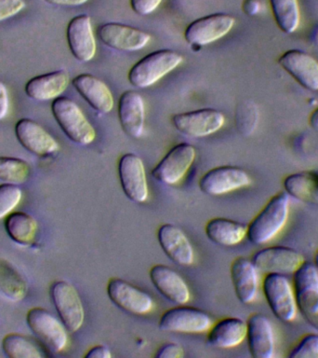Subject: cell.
I'll return each mask as SVG.
<instances>
[{
    "label": "cell",
    "instance_id": "obj_39",
    "mask_svg": "<svg viewBox=\"0 0 318 358\" xmlns=\"http://www.w3.org/2000/svg\"><path fill=\"white\" fill-rule=\"evenodd\" d=\"M184 357L183 347L177 343H166L156 351V358H181Z\"/></svg>",
    "mask_w": 318,
    "mask_h": 358
},
{
    "label": "cell",
    "instance_id": "obj_29",
    "mask_svg": "<svg viewBox=\"0 0 318 358\" xmlns=\"http://www.w3.org/2000/svg\"><path fill=\"white\" fill-rule=\"evenodd\" d=\"M283 186L289 197L318 206V173H292L284 179Z\"/></svg>",
    "mask_w": 318,
    "mask_h": 358
},
{
    "label": "cell",
    "instance_id": "obj_27",
    "mask_svg": "<svg viewBox=\"0 0 318 358\" xmlns=\"http://www.w3.org/2000/svg\"><path fill=\"white\" fill-rule=\"evenodd\" d=\"M247 338V322L238 317L220 319L212 324L206 336L209 345L230 349L240 345Z\"/></svg>",
    "mask_w": 318,
    "mask_h": 358
},
{
    "label": "cell",
    "instance_id": "obj_30",
    "mask_svg": "<svg viewBox=\"0 0 318 358\" xmlns=\"http://www.w3.org/2000/svg\"><path fill=\"white\" fill-rule=\"evenodd\" d=\"M28 292L27 282L8 260L0 257V293L11 301H20Z\"/></svg>",
    "mask_w": 318,
    "mask_h": 358
},
{
    "label": "cell",
    "instance_id": "obj_3",
    "mask_svg": "<svg viewBox=\"0 0 318 358\" xmlns=\"http://www.w3.org/2000/svg\"><path fill=\"white\" fill-rule=\"evenodd\" d=\"M52 111L61 131L72 142L86 145L94 141L96 131L74 101L57 97L53 100Z\"/></svg>",
    "mask_w": 318,
    "mask_h": 358
},
{
    "label": "cell",
    "instance_id": "obj_25",
    "mask_svg": "<svg viewBox=\"0 0 318 358\" xmlns=\"http://www.w3.org/2000/svg\"><path fill=\"white\" fill-rule=\"evenodd\" d=\"M73 86L99 113H109L114 108L113 94L103 80L91 74H80L72 80Z\"/></svg>",
    "mask_w": 318,
    "mask_h": 358
},
{
    "label": "cell",
    "instance_id": "obj_18",
    "mask_svg": "<svg viewBox=\"0 0 318 358\" xmlns=\"http://www.w3.org/2000/svg\"><path fill=\"white\" fill-rule=\"evenodd\" d=\"M282 69L303 88L318 91V62L301 50H289L278 58Z\"/></svg>",
    "mask_w": 318,
    "mask_h": 358
},
{
    "label": "cell",
    "instance_id": "obj_6",
    "mask_svg": "<svg viewBox=\"0 0 318 358\" xmlns=\"http://www.w3.org/2000/svg\"><path fill=\"white\" fill-rule=\"evenodd\" d=\"M28 327L36 337L43 344L45 348L53 352H63L68 343L67 329L63 322L43 308H32L26 315Z\"/></svg>",
    "mask_w": 318,
    "mask_h": 358
},
{
    "label": "cell",
    "instance_id": "obj_33",
    "mask_svg": "<svg viewBox=\"0 0 318 358\" xmlns=\"http://www.w3.org/2000/svg\"><path fill=\"white\" fill-rule=\"evenodd\" d=\"M2 350L10 358H41L43 357L36 344L21 334L10 333L2 340Z\"/></svg>",
    "mask_w": 318,
    "mask_h": 358
},
{
    "label": "cell",
    "instance_id": "obj_7",
    "mask_svg": "<svg viewBox=\"0 0 318 358\" xmlns=\"http://www.w3.org/2000/svg\"><path fill=\"white\" fill-rule=\"evenodd\" d=\"M50 296L67 331H77L85 320V310L74 285L63 280L56 281L50 287Z\"/></svg>",
    "mask_w": 318,
    "mask_h": 358
},
{
    "label": "cell",
    "instance_id": "obj_11",
    "mask_svg": "<svg viewBox=\"0 0 318 358\" xmlns=\"http://www.w3.org/2000/svg\"><path fill=\"white\" fill-rule=\"evenodd\" d=\"M252 262L264 273L293 274L305 262L300 252L287 246H270L256 252Z\"/></svg>",
    "mask_w": 318,
    "mask_h": 358
},
{
    "label": "cell",
    "instance_id": "obj_22",
    "mask_svg": "<svg viewBox=\"0 0 318 358\" xmlns=\"http://www.w3.org/2000/svg\"><path fill=\"white\" fill-rule=\"evenodd\" d=\"M158 240L162 250L176 264L189 266L194 263V248L188 238L177 226L163 224L159 227Z\"/></svg>",
    "mask_w": 318,
    "mask_h": 358
},
{
    "label": "cell",
    "instance_id": "obj_35",
    "mask_svg": "<svg viewBox=\"0 0 318 358\" xmlns=\"http://www.w3.org/2000/svg\"><path fill=\"white\" fill-rule=\"evenodd\" d=\"M22 195L21 189L16 185H0V220L10 214L18 206Z\"/></svg>",
    "mask_w": 318,
    "mask_h": 358
},
{
    "label": "cell",
    "instance_id": "obj_43",
    "mask_svg": "<svg viewBox=\"0 0 318 358\" xmlns=\"http://www.w3.org/2000/svg\"><path fill=\"white\" fill-rule=\"evenodd\" d=\"M45 1L50 3V4L56 6H69V7H75V6H80L85 4L89 0H45Z\"/></svg>",
    "mask_w": 318,
    "mask_h": 358
},
{
    "label": "cell",
    "instance_id": "obj_37",
    "mask_svg": "<svg viewBox=\"0 0 318 358\" xmlns=\"http://www.w3.org/2000/svg\"><path fill=\"white\" fill-rule=\"evenodd\" d=\"M24 8V0H0V22L15 16Z\"/></svg>",
    "mask_w": 318,
    "mask_h": 358
},
{
    "label": "cell",
    "instance_id": "obj_2",
    "mask_svg": "<svg viewBox=\"0 0 318 358\" xmlns=\"http://www.w3.org/2000/svg\"><path fill=\"white\" fill-rule=\"evenodd\" d=\"M183 60V56L174 50H156L144 56L131 67L128 80L136 88H147L180 66Z\"/></svg>",
    "mask_w": 318,
    "mask_h": 358
},
{
    "label": "cell",
    "instance_id": "obj_41",
    "mask_svg": "<svg viewBox=\"0 0 318 358\" xmlns=\"http://www.w3.org/2000/svg\"><path fill=\"white\" fill-rule=\"evenodd\" d=\"M86 358H111L110 350L105 345H96L89 349L85 355Z\"/></svg>",
    "mask_w": 318,
    "mask_h": 358
},
{
    "label": "cell",
    "instance_id": "obj_21",
    "mask_svg": "<svg viewBox=\"0 0 318 358\" xmlns=\"http://www.w3.org/2000/svg\"><path fill=\"white\" fill-rule=\"evenodd\" d=\"M248 350L254 358H272L275 355V333L269 319L262 313H252L247 321Z\"/></svg>",
    "mask_w": 318,
    "mask_h": 358
},
{
    "label": "cell",
    "instance_id": "obj_38",
    "mask_svg": "<svg viewBox=\"0 0 318 358\" xmlns=\"http://www.w3.org/2000/svg\"><path fill=\"white\" fill-rule=\"evenodd\" d=\"M162 0H130L131 8L142 16L149 15L161 4Z\"/></svg>",
    "mask_w": 318,
    "mask_h": 358
},
{
    "label": "cell",
    "instance_id": "obj_45",
    "mask_svg": "<svg viewBox=\"0 0 318 358\" xmlns=\"http://www.w3.org/2000/svg\"><path fill=\"white\" fill-rule=\"evenodd\" d=\"M314 264L315 265V267L318 268V250L317 251V253H315V255Z\"/></svg>",
    "mask_w": 318,
    "mask_h": 358
},
{
    "label": "cell",
    "instance_id": "obj_17",
    "mask_svg": "<svg viewBox=\"0 0 318 358\" xmlns=\"http://www.w3.org/2000/svg\"><path fill=\"white\" fill-rule=\"evenodd\" d=\"M67 42L74 57L82 63L92 60L96 53V41L91 18L86 14L74 17L67 25Z\"/></svg>",
    "mask_w": 318,
    "mask_h": 358
},
{
    "label": "cell",
    "instance_id": "obj_28",
    "mask_svg": "<svg viewBox=\"0 0 318 358\" xmlns=\"http://www.w3.org/2000/svg\"><path fill=\"white\" fill-rule=\"evenodd\" d=\"M248 226L238 221L223 217L209 220L205 226L206 237L212 243L222 246H234L247 237Z\"/></svg>",
    "mask_w": 318,
    "mask_h": 358
},
{
    "label": "cell",
    "instance_id": "obj_32",
    "mask_svg": "<svg viewBox=\"0 0 318 358\" xmlns=\"http://www.w3.org/2000/svg\"><path fill=\"white\" fill-rule=\"evenodd\" d=\"M269 2L279 29L286 34L294 33L301 21L298 0H269Z\"/></svg>",
    "mask_w": 318,
    "mask_h": 358
},
{
    "label": "cell",
    "instance_id": "obj_5",
    "mask_svg": "<svg viewBox=\"0 0 318 358\" xmlns=\"http://www.w3.org/2000/svg\"><path fill=\"white\" fill-rule=\"evenodd\" d=\"M262 292L273 315L279 321L289 323L295 320L298 308L294 289L286 275L267 273L262 281Z\"/></svg>",
    "mask_w": 318,
    "mask_h": 358
},
{
    "label": "cell",
    "instance_id": "obj_4",
    "mask_svg": "<svg viewBox=\"0 0 318 358\" xmlns=\"http://www.w3.org/2000/svg\"><path fill=\"white\" fill-rule=\"evenodd\" d=\"M293 289L298 312L318 331V268L304 262L293 273Z\"/></svg>",
    "mask_w": 318,
    "mask_h": 358
},
{
    "label": "cell",
    "instance_id": "obj_34",
    "mask_svg": "<svg viewBox=\"0 0 318 358\" xmlns=\"http://www.w3.org/2000/svg\"><path fill=\"white\" fill-rule=\"evenodd\" d=\"M31 168L24 159L0 157V180L7 184L20 185L29 178Z\"/></svg>",
    "mask_w": 318,
    "mask_h": 358
},
{
    "label": "cell",
    "instance_id": "obj_40",
    "mask_svg": "<svg viewBox=\"0 0 318 358\" xmlns=\"http://www.w3.org/2000/svg\"><path fill=\"white\" fill-rule=\"evenodd\" d=\"M8 111V94L7 87L0 80V122L5 119Z\"/></svg>",
    "mask_w": 318,
    "mask_h": 358
},
{
    "label": "cell",
    "instance_id": "obj_44",
    "mask_svg": "<svg viewBox=\"0 0 318 358\" xmlns=\"http://www.w3.org/2000/svg\"><path fill=\"white\" fill-rule=\"evenodd\" d=\"M309 124L314 130L318 131V108H315L310 115Z\"/></svg>",
    "mask_w": 318,
    "mask_h": 358
},
{
    "label": "cell",
    "instance_id": "obj_13",
    "mask_svg": "<svg viewBox=\"0 0 318 358\" xmlns=\"http://www.w3.org/2000/svg\"><path fill=\"white\" fill-rule=\"evenodd\" d=\"M236 22L233 16L215 13L191 22L184 32V38L192 46H205L223 38Z\"/></svg>",
    "mask_w": 318,
    "mask_h": 358
},
{
    "label": "cell",
    "instance_id": "obj_9",
    "mask_svg": "<svg viewBox=\"0 0 318 358\" xmlns=\"http://www.w3.org/2000/svg\"><path fill=\"white\" fill-rule=\"evenodd\" d=\"M195 147L187 143L176 145L152 170L153 178L165 185H174L183 178L195 159Z\"/></svg>",
    "mask_w": 318,
    "mask_h": 358
},
{
    "label": "cell",
    "instance_id": "obj_1",
    "mask_svg": "<svg viewBox=\"0 0 318 358\" xmlns=\"http://www.w3.org/2000/svg\"><path fill=\"white\" fill-rule=\"evenodd\" d=\"M286 192L273 196L248 225L247 237L250 243L262 245L271 242L285 228L289 220L290 199Z\"/></svg>",
    "mask_w": 318,
    "mask_h": 358
},
{
    "label": "cell",
    "instance_id": "obj_15",
    "mask_svg": "<svg viewBox=\"0 0 318 358\" xmlns=\"http://www.w3.org/2000/svg\"><path fill=\"white\" fill-rule=\"evenodd\" d=\"M119 175L123 192L130 201L142 203L147 201L146 173L144 162L134 153H127L119 159Z\"/></svg>",
    "mask_w": 318,
    "mask_h": 358
},
{
    "label": "cell",
    "instance_id": "obj_16",
    "mask_svg": "<svg viewBox=\"0 0 318 358\" xmlns=\"http://www.w3.org/2000/svg\"><path fill=\"white\" fill-rule=\"evenodd\" d=\"M97 34L103 44L120 52H136L144 49L151 41L149 34L119 22L100 25Z\"/></svg>",
    "mask_w": 318,
    "mask_h": 358
},
{
    "label": "cell",
    "instance_id": "obj_12",
    "mask_svg": "<svg viewBox=\"0 0 318 358\" xmlns=\"http://www.w3.org/2000/svg\"><path fill=\"white\" fill-rule=\"evenodd\" d=\"M211 326L212 319L208 313L187 306L166 310L158 322L159 329L167 332L203 333L209 331Z\"/></svg>",
    "mask_w": 318,
    "mask_h": 358
},
{
    "label": "cell",
    "instance_id": "obj_10",
    "mask_svg": "<svg viewBox=\"0 0 318 358\" xmlns=\"http://www.w3.org/2000/svg\"><path fill=\"white\" fill-rule=\"evenodd\" d=\"M225 119L222 112L213 108L179 113L172 117L176 130L183 136L198 138L216 133L225 124Z\"/></svg>",
    "mask_w": 318,
    "mask_h": 358
},
{
    "label": "cell",
    "instance_id": "obj_31",
    "mask_svg": "<svg viewBox=\"0 0 318 358\" xmlns=\"http://www.w3.org/2000/svg\"><path fill=\"white\" fill-rule=\"evenodd\" d=\"M5 227L8 236L22 245H32L38 231V221L24 212H15L8 215Z\"/></svg>",
    "mask_w": 318,
    "mask_h": 358
},
{
    "label": "cell",
    "instance_id": "obj_24",
    "mask_svg": "<svg viewBox=\"0 0 318 358\" xmlns=\"http://www.w3.org/2000/svg\"><path fill=\"white\" fill-rule=\"evenodd\" d=\"M119 117L123 131L133 138L144 134L145 108L142 95L135 91H126L120 96Z\"/></svg>",
    "mask_w": 318,
    "mask_h": 358
},
{
    "label": "cell",
    "instance_id": "obj_23",
    "mask_svg": "<svg viewBox=\"0 0 318 358\" xmlns=\"http://www.w3.org/2000/svg\"><path fill=\"white\" fill-rule=\"evenodd\" d=\"M231 280L234 293L243 304L255 301L259 288L258 268L252 260L238 257L233 260L230 267Z\"/></svg>",
    "mask_w": 318,
    "mask_h": 358
},
{
    "label": "cell",
    "instance_id": "obj_36",
    "mask_svg": "<svg viewBox=\"0 0 318 358\" xmlns=\"http://www.w3.org/2000/svg\"><path fill=\"white\" fill-rule=\"evenodd\" d=\"M290 358H318V334L310 333L303 336L292 349Z\"/></svg>",
    "mask_w": 318,
    "mask_h": 358
},
{
    "label": "cell",
    "instance_id": "obj_19",
    "mask_svg": "<svg viewBox=\"0 0 318 358\" xmlns=\"http://www.w3.org/2000/svg\"><path fill=\"white\" fill-rule=\"evenodd\" d=\"M15 134L25 150L41 158L52 155L60 150L58 142L33 120H20L15 125Z\"/></svg>",
    "mask_w": 318,
    "mask_h": 358
},
{
    "label": "cell",
    "instance_id": "obj_26",
    "mask_svg": "<svg viewBox=\"0 0 318 358\" xmlns=\"http://www.w3.org/2000/svg\"><path fill=\"white\" fill-rule=\"evenodd\" d=\"M69 83L68 72L61 69L31 78L25 85L24 91L31 99L36 101L56 99L66 91Z\"/></svg>",
    "mask_w": 318,
    "mask_h": 358
},
{
    "label": "cell",
    "instance_id": "obj_14",
    "mask_svg": "<svg viewBox=\"0 0 318 358\" xmlns=\"http://www.w3.org/2000/svg\"><path fill=\"white\" fill-rule=\"evenodd\" d=\"M250 184V176L245 170L226 165L208 171L200 178L198 185L201 192L206 194L220 196L248 187Z\"/></svg>",
    "mask_w": 318,
    "mask_h": 358
},
{
    "label": "cell",
    "instance_id": "obj_8",
    "mask_svg": "<svg viewBox=\"0 0 318 358\" xmlns=\"http://www.w3.org/2000/svg\"><path fill=\"white\" fill-rule=\"evenodd\" d=\"M106 290L108 298L116 306L131 315H147L155 307L149 294L125 280L116 277L109 279Z\"/></svg>",
    "mask_w": 318,
    "mask_h": 358
},
{
    "label": "cell",
    "instance_id": "obj_42",
    "mask_svg": "<svg viewBox=\"0 0 318 358\" xmlns=\"http://www.w3.org/2000/svg\"><path fill=\"white\" fill-rule=\"evenodd\" d=\"M243 10L248 15H256L261 10V2L259 0H245L243 4Z\"/></svg>",
    "mask_w": 318,
    "mask_h": 358
},
{
    "label": "cell",
    "instance_id": "obj_20",
    "mask_svg": "<svg viewBox=\"0 0 318 358\" xmlns=\"http://www.w3.org/2000/svg\"><path fill=\"white\" fill-rule=\"evenodd\" d=\"M149 275L153 287L167 301L177 305H184L190 301L191 294L188 285L183 277L169 266H153Z\"/></svg>",
    "mask_w": 318,
    "mask_h": 358
}]
</instances>
